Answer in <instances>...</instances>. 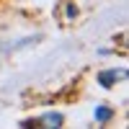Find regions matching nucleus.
<instances>
[{
	"instance_id": "nucleus-1",
	"label": "nucleus",
	"mask_w": 129,
	"mask_h": 129,
	"mask_svg": "<svg viewBox=\"0 0 129 129\" xmlns=\"http://www.w3.org/2000/svg\"><path fill=\"white\" fill-rule=\"evenodd\" d=\"M62 121H64V116L52 111V114H44V116H39V119L23 121V126H44V129H57V126H62Z\"/></svg>"
},
{
	"instance_id": "nucleus-2",
	"label": "nucleus",
	"mask_w": 129,
	"mask_h": 129,
	"mask_svg": "<svg viewBox=\"0 0 129 129\" xmlns=\"http://www.w3.org/2000/svg\"><path fill=\"white\" fill-rule=\"evenodd\" d=\"M124 78H126V70H103V72H98V83L103 88H111L116 80H124Z\"/></svg>"
},
{
	"instance_id": "nucleus-3",
	"label": "nucleus",
	"mask_w": 129,
	"mask_h": 129,
	"mask_svg": "<svg viewBox=\"0 0 129 129\" xmlns=\"http://www.w3.org/2000/svg\"><path fill=\"white\" fill-rule=\"evenodd\" d=\"M111 116H114V109H109V106H98V109H95V121L106 124Z\"/></svg>"
}]
</instances>
